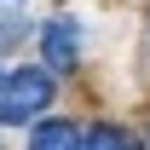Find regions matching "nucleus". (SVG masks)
<instances>
[{"instance_id": "nucleus-1", "label": "nucleus", "mask_w": 150, "mask_h": 150, "mask_svg": "<svg viewBox=\"0 0 150 150\" xmlns=\"http://www.w3.org/2000/svg\"><path fill=\"white\" fill-rule=\"evenodd\" d=\"M58 98V75L46 64H18L0 81V127H35Z\"/></svg>"}, {"instance_id": "nucleus-2", "label": "nucleus", "mask_w": 150, "mask_h": 150, "mask_svg": "<svg viewBox=\"0 0 150 150\" xmlns=\"http://www.w3.org/2000/svg\"><path fill=\"white\" fill-rule=\"evenodd\" d=\"M40 64L52 75H75L81 69V18L58 12V18L40 23Z\"/></svg>"}, {"instance_id": "nucleus-3", "label": "nucleus", "mask_w": 150, "mask_h": 150, "mask_svg": "<svg viewBox=\"0 0 150 150\" xmlns=\"http://www.w3.org/2000/svg\"><path fill=\"white\" fill-rule=\"evenodd\" d=\"M87 133L75 127L69 115H40L35 127H29V150H81Z\"/></svg>"}, {"instance_id": "nucleus-4", "label": "nucleus", "mask_w": 150, "mask_h": 150, "mask_svg": "<svg viewBox=\"0 0 150 150\" xmlns=\"http://www.w3.org/2000/svg\"><path fill=\"white\" fill-rule=\"evenodd\" d=\"M81 150H144V144H139L127 127H115V121H98V127H87Z\"/></svg>"}, {"instance_id": "nucleus-5", "label": "nucleus", "mask_w": 150, "mask_h": 150, "mask_svg": "<svg viewBox=\"0 0 150 150\" xmlns=\"http://www.w3.org/2000/svg\"><path fill=\"white\" fill-rule=\"evenodd\" d=\"M23 35H29V29H23V18H12L6 29H0V46H12V40H23Z\"/></svg>"}, {"instance_id": "nucleus-6", "label": "nucleus", "mask_w": 150, "mask_h": 150, "mask_svg": "<svg viewBox=\"0 0 150 150\" xmlns=\"http://www.w3.org/2000/svg\"><path fill=\"white\" fill-rule=\"evenodd\" d=\"M0 81H6V69H0Z\"/></svg>"}]
</instances>
